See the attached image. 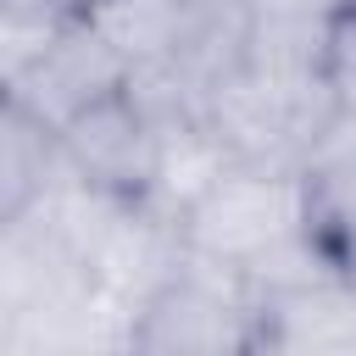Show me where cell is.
Returning a JSON list of instances; mask_svg holds the SVG:
<instances>
[{
  "label": "cell",
  "instance_id": "52a82bcc",
  "mask_svg": "<svg viewBox=\"0 0 356 356\" xmlns=\"http://www.w3.org/2000/svg\"><path fill=\"white\" fill-rule=\"evenodd\" d=\"M317 83L339 122H356V0L317 11Z\"/></svg>",
  "mask_w": 356,
  "mask_h": 356
},
{
  "label": "cell",
  "instance_id": "7a4b0ae2",
  "mask_svg": "<svg viewBox=\"0 0 356 356\" xmlns=\"http://www.w3.org/2000/svg\"><path fill=\"white\" fill-rule=\"evenodd\" d=\"M261 289L178 261L161 284H150L122 317V356H250L261 339Z\"/></svg>",
  "mask_w": 356,
  "mask_h": 356
},
{
  "label": "cell",
  "instance_id": "3957f363",
  "mask_svg": "<svg viewBox=\"0 0 356 356\" xmlns=\"http://www.w3.org/2000/svg\"><path fill=\"white\" fill-rule=\"evenodd\" d=\"M56 145L61 172L111 206L150 211L167 189V134L134 89H117L72 122H61Z\"/></svg>",
  "mask_w": 356,
  "mask_h": 356
},
{
  "label": "cell",
  "instance_id": "ba28073f",
  "mask_svg": "<svg viewBox=\"0 0 356 356\" xmlns=\"http://www.w3.org/2000/svg\"><path fill=\"white\" fill-rule=\"evenodd\" d=\"M100 0H0V22H28V28H56L72 17H89Z\"/></svg>",
  "mask_w": 356,
  "mask_h": 356
},
{
  "label": "cell",
  "instance_id": "5b68a950",
  "mask_svg": "<svg viewBox=\"0 0 356 356\" xmlns=\"http://www.w3.org/2000/svg\"><path fill=\"white\" fill-rule=\"evenodd\" d=\"M306 245L339 289L356 295V122H334L300 161Z\"/></svg>",
  "mask_w": 356,
  "mask_h": 356
},
{
  "label": "cell",
  "instance_id": "8992f818",
  "mask_svg": "<svg viewBox=\"0 0 356 356\" xmlns=\"http://www.w3.org/2000/svg\"><path fill=\"white\" fill-rule=\"evenodd\" d=\"M56 184H61L56 128L0 89V228L33 217Z\"/></svg>",
  "mask_w": 356,
  "mask_h": 356
},
{
  "label": "cell",
  "instance_id": "9c48e42d",
  "mask_svg": "<svg viewBox=\"0 0 356 356\" xmlns=\"http://www.w3.org/2000/svg\"><path fill=\"white\" fill-rule=\"evenodd\" d=\"M11 339H17V312L0 300V356H11Z\"/></svg>",
  "mask_w": 356,
  "mask_h": 356
},
{
  "label": "cell",
  "instance_id": "6da1fadb",
  "mask_svg": "<svg viewBox=\"0 0 356 356\" xmlns=\"http://www.w3.org/2000/svg\"><path fill=\"white\" fill-rule=\"evenodd\" d=\"M172 239L184 261L217 267L250 289H284L289 273H323L306 245V206H300V172H261L222 161L178 211Z\"/></svg>",
  "mask_w": 356,
  "mask_h": 356
},
{
  "label": "cell",
  "instance_id": "30bf717a",
  "mask_svg": "<svg viewBox=\"0 0 356 356\" xmlns=\"http://www.w3.org/2000/svg\"><path fill=\"white\" fill-rule=\"evenodd\" d=\"M95 356H122V350H117V345H111V350H95Z\"/></svg>",
  "mask_w": 356,
  "mask_h": 356
},
{
  "label": "cell",
  "instance_id": "277c9868",
  "mask_svg": "<svg viewBox=\"0 0 356 356\" xmlns=\"http://www.w3.org/2000/svg\"><path fill=\"white\" fill-rule=\"evenodd\" d=\"M128 61L111 50V39L89 22V17H72V22H61L50 39H44V50L6 83V95H17L33 117H44L50 128H61V122H72L78 111H89L95 100H106V95H117V89H128Z\"/></svg>",
  "mask_w": 356,
  "mask_h": 356
}]
</instances>
